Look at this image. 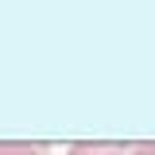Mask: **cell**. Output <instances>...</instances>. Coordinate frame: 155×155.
I'll return each mask as SVG.
<instances>
[{"label": "cell", "mask_w": 155, "mask_h": 155, "mask_svg": "<svg viewBox=\"0 0 155 155\" xmlns=\"http://www.w3.org/2000/svg\"><path fill=\"white\" fill-rule=\"evenodd\" d=\"M66 155H124V143H97V140H78Z\"/></svg>", "instance_id": "1"}, {"label": "cell", "mask_w": 155, "mask_h": 155, "mask_svg": "<svg viewBox=\"0 0 155 155\" xmlns=\"http://www.w3.org/2000/svg\"><path fill=\"white\" fill-rule=\"evenodd\" d=\"M0 155H47V143H0Z\"/></svg>", "instance_id": "2"}, {"label": "cell", "mask_w": 155, "mask_h": 155, "mask_svg": "<svg viewBox=\"0 0 155 155\" xmlns=\"http://www.w3.org/2000/svg\"><path fill=\"white\" fill-rule=\"evenodd\" d=\"M128 151H136V155H155V143H132Z\"/></svg>", "instance_id": "3"}]
</instances>
